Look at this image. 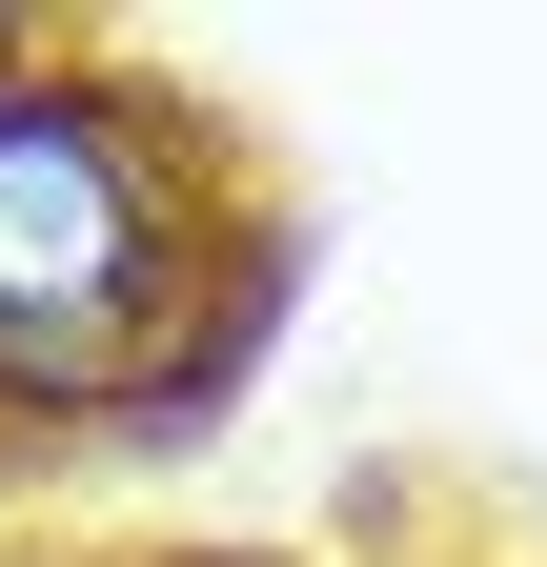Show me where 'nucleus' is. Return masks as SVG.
Instances as JSON below:
<instances>
[{
    "label": "nucleus",
    "mask_w": 547,
    "mask_h": 567,
    "mask_svg": "<svg viewBox=\"0 0 547 567\" xmlns=\"http://www.w3.org/2000/svg\"><path fill=\"white\" fill-rule=\"evenodd\" d=\"M163 102L21 82L0 102V385H143L163 365Z\"/></svg>",
    "instance_id": "f257e3e1"
},
{
    "label": "nucleus",
    "mask_w": 547,
    "mask_h": 567,
    "mask_svg": "<svg viewBox=\"0 0 547 567\" xmlns=\"http://www.w3.org/2000/svg\"><path fill=\"white\" fill-rule=\"evenodd\" d=\"M0 102H21V41H0Z\"/></svg>",
    "instance_id": "f03ea898"
}]
</instances>
